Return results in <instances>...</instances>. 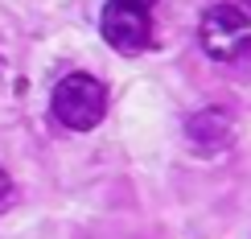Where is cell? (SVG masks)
Wrapping results in <instances>:
<instances>
[{
    "label": "cell",
    "instance_id": "1",
    "mask_svg": "<svg viewBox=\"0 0 251 239\" xmlns=\"http://www.w3.org/2000/svg\"><path fill=\"white\" fill-rule=\"evenodd\" d=\"M50 111H54V120L62 128L70 132H91L95 124H103L107 116V87L95 79V75H75L58 79V87L50 91Z\"/></svg>",
    "mask_w": 251,
    "mask_h": 239
},
{
    "label": "cell",
    "instance_id": "2",
    "mask_svg": "<svg viewBox=\"0 0 251 239\" xmlns=\"http://www.w3.org/2000/svg\"><path fill=\"white\" fill-rule=\"evenodd\" d=\"M198 41L202 50L218 62H231L239 50L251 41V17L243 13L239 4H210L202 13V25H198Z\"/></svg>",
    "mask_w": 251,
    "mask_h": 239
},
{
    "label": "cell",
    "instance_id": "3",
    "mask_svg": "<svg viewBox=\"0 0 251 239\" xmlns=\"http://www.w3.org/2000/svg\"><path fill=\"white\" fill-rule=\"evenodd\" d=\"M99 29H103V41L111 50H120V54H140V50L152 46V17L140 13V8L116 4V0L103 4Z\"/></svg>",
    "mask_w": 251,
    "mask_h": 239
},
{
    "label": "cell",
    "instance_id": "4",
    "mask_svg": "<svg viewBox=\"0 0 251 239\" xmlns=\"http://www.w3.org/2000/svg\"><path fill=\"white\" fill-rule=\"evenodd\" d=\"M185 136H190L194 149L218 153V149H226V144H231L235 120L226 116L223 107H206V111H198V116H190V124H185Z\"/></svg>",
    "mask_w": 251,
    "mask_h": 239
},
{
    "label": "cell",
    "instance_id": "5",
    "mask_svg": "<svg viewBox=\"0 0 251 239\" xmlns=\"http://www.w3.org/2000/svg\"><path fill=\"white\" fill-rule=\"evenodd\" d=\"M13 194H17V190H13V182H8V173L0 169V214H4L8 206H13Z\"/></svg>",
    "mask_w": 251,
    "mask_h": 239
},
{
    "label": "cell",
    "instance_id": "6",
    "mask_svg": "<svg viewBox=\"0 0 251 239\" xmlns=\"http://www.w3.org/2000/svg\"><path fill=\"white\" fill-rule=\"evenodd\" d=\"M116 4H128V8H140V13H149L156 0H116Z\"/></svg>",
    "mask_w": 251,
    "mask_h": 239
}]
</instances>
